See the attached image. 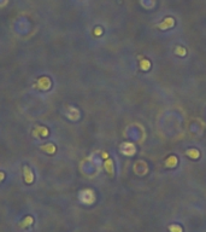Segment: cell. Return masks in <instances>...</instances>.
Returning <instances> with one entry per match:
<instances>
[{"instance_id": "6", "label": "cell", "mask_w": 206, "mask_h": 232, "mask_svg": "<svg viewBox=\"0 0 206 232\" xmlns=\"http://www.w3.org/2000/svg\"><path fill=\"white\" fill-rule=\"evenodd\" d=\"M105 169H106V172L111 175V177H113V173H114V169H113V161L111 160V158H107L106 161H105Z\"/></svg>"}, {"instance_id": "3", "label": "cell", "mask_w": 206, "mask_h": 232, "mask_svg": "<svg viewBox=\"0 0 206 232\" xmlns=\"http://www.w3.org/2000/svg\"><path fill=\"white\" fill-rule=\"evenodd\" d=\"M65 114H66V117H68V118H70V120H72V121H76V120L80 118V111H79L76 108H74V107H68Z\"/></svg>"}, {"instance_id": "12", "label": "cell", "mask_w": 206, "mask_h": 232, "mask_svg": "<svg viewBox=\"0 0 206 232\" xmlns=\"http://www.w3.org/2000/svg\"><path fill=\"white\" fill-rule=\"evenodd\" d=\"M2 179H4V173H2V172H0V181H1Z\"/></svg>"}, {"instance_id": "11", "label": "cell", "mask_w": 206, "mask_h": 232, "mask_svg": "<svg viewBox=\"0 0 206 232\" xmlns=\"http://www.w3.org/2000/svg\"><path fill=\"white\" fill-rule=\"evenodd\" d=\"M176 53H180L181 56H183V55H185V51H182V50H176Z\"/></svg>"}, {"instance_id": "4", "label": "cell", "mask_w": 206, "mask_h": 232, "mask_svg": "<svg viewBox=\"0 0 206 232\" xmlns=\"http://www.w3.org/2000/svg\"><path fill=\"white\" fill-rule=\"evenodd\" d=\"M23 173H24V180H25V183H28V184L33 183V180H34V175H33V173H31V171H30V168H29L28 166H24V168H23Z\"/></svg>"}, {"instance_id": "10", "label": "cell", "mask_w": 206, "mask_h": 232, "mask_svg": "<svg viewBox=\"0 0 206 232\" xmlns=\"http://www.w3.org/2000/svg\"><path fill=\"white\" fill-rule=\"evenodd\" d=\"M170 231L171 232H182V229H181L180 226H177V225H172V226H170Z\"/></svg>"}, {"instance_id": "5", "label": "cell", "mask_w": 206, "mask_h": 232, "mask_svg": "<svg viewBox=\"0 0 206 232\" xmlns=\"http://www.w3.org/2000/svg\"><path fill=\"white\" fill-rule=\"evenodd\" d=\"M37 86L40 90H48L50 86H51V81L48 78H41L37 82Z\"/></svg>"}, {"instance_id": "9", "label": "cell", "mask_w": 206, "mask_h": 232, "mask_svg": "<svg viewBox=\"0 0 206 232\" xmlns=\"http://www.w3.org/2000/svg\"><path fill=\"white\" fill-rule=\"evenodd\" d=\"M141 69L142 70H148L150 69V67H151V63L148 62V61H143V62H141Z\"/></svg>"}, {"instance_id": "2", "label": "cell", "mask_w": 206, "mask_h": 232, "mask_svg": "<svg viewBox=\"0 0 206 232\" xmlns=\"http://www.w3.org/2000/svg\"><path fill=\"white\" fill-rule=\"evenodd\" d=\"M121 151H122V154L125 155V156H133V155L135 154L136 149H135L134 144H131V143H124V144H122V146H121Z\"/></svg>"}, {"instance_id": "7", "label": "cell", "mask_w": 206, "mask_h": 232, "mask_svg": "<svg viewBox=\"0 0 206 232\" xmlns=\"http://www.w3.org/2000/svg\"><path fill=\"white\" fill-rule=\"evenodd\" d=\"M186 155L189 156L191 158H194V160H197V158L200 157V152H199L197 149H189V150H187V151H186Z\"/></svg>"}, {"instance_id": "1", "label": "cell", "mask_w": 206, "mask_h": 232, "mask_svg": "<svg viewBox=\"0 0 206 232\" xmlns=\"http://www.w3.org/2000/svg\"><path fill=\"white\" fill-rule=\"evenodd\" d=\"M80 200H81L82 202H85L86 204H91V203L94 201V194H93V191L89 190V189L83 190V191L81 192V195H80Z\"/></svg>"}, {"instance_id": "8", "label": "cell", "mask_w": 206, "mask_h": 232, "mask_svg": "<svg viewBox=\"0 0 206 232\" xmlns=\"http://www.w3.org/2000/svg\"><path fill=\"white\" fill-rule=\"evenodd\" d=\"M177 158L175 157V156H170L168 160H166V166L168 167H175L176 164H177Z\"/></svg>"}]
</instances>
